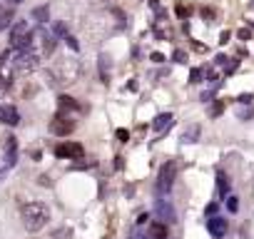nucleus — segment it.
<instances>
[{
	"label": "nucleus",
	"mask_w": 254,
	"mask_h": 239,
	"mask_svg": "<svg viewBox=\"0 0 254 239\" xmlns=\"http://www.w3.org/2000/svg\"><path fill=\"white\" fill-rule=\"evenodd\" d=\"M13 65H15V70H33V67H38V55H33L28 50H20L18 58L13 60Z\"/></svg>",
	"instance_id": "423d86ee"
},
{
	"label": "nucleus",
	"mask_w": 254,
	"mask_h": 239,
	"mask_svg": "<svg viewBox=\"0 0 254 239\" xmlns=\"http://www.w3.org/2000/svg\"><path fill=\"white\" fill-rule=\"evenodd\" d=\"M252 115H254V110H252V107H247V110H239V112H237V117H239V120H249Z\"/></svg>",
	"instance_id": "412c9836"
},
{
	"label": "nucleus",
	"mask_w": 254,
	"mask_h": 239,
	"mask_svg": "<svg viewBox=\"0 0 254 239\" xmlns=\"http://www.w3.org/2000/svg\"><path fill=\"white\" fill-rule=\"evenodd\" d=\"M172 122H175V117H172L170 112H162V115H157V117H155L152 127H155L157 132H165V130H170V127H172Z\"/></svg>",
	"instance_id": "9b49d317"
},
{
	"label": "nucleus",
	"mask_w": 254,
	"mask_h": 239,
	"mask_svg": "<svg viewBox=\"0 0 254 239\" xmlns=\"http://www.w3.org/2000/svg\"><path fill=\"white\" fill-rule=\"evenodd\" d=\"M202 77H204V70H199V67H194L192 72H190V82H202Z\"/></svg>",
	"instance_id": "6ab92c4d"
},
{
	"label": "nucleus",
	"mask_w": 254,
	"mask_h": 239,
	"mask_svg": "<svg viewBox=\"0 0 254 239\" xmlns=\"http://www.w3.org/2000/svg\"><path fill=\"white\" fill-rule=\"evenodd\" d=\"M65 40H67V45H70L72 50H80V45H77V40H75L72 35H65Z\"/></svg>",
	"instance_id": "cd10ccee"
},
{
	"label": "nucleus",
	"mask_w": 254,
	"mask_h": 239,
	"mask_svg": "<svg viewBox=\"0 0 254 239\" xmlns=\"http://www.w3.org/2000/svg\"><path fill=\"white\" fill-rule=\"evenodd\" d=\"M13 23V10H0V30H5Z\"/></svg>",
	"instance_id": "a211bd4d"
},
{
	"label": "nucleus",
	"mask_w": 254,
	"mask_h": 239,
	"mask_svg": "<svg viewBox=\"0 0 254 239\" xmlns=\"http://www.w3.org/2000/svg\"><path fill=\"white\" fill-rule=\"evenodd\" d=\"M33 18H35L38 23H48V18H50V10H48V5H40V8H35V10H33Z\"/></svg>",
	"instance_id": "f3484780"
},
{
	"label": "nucleus",
	"mask_w": 254,
	"mask_h": 239,
	"mask_svg": "<svg viewBox=\"0 0 254 239\" xmlns=\"http://www.w3.org/2000/svg\"><path fill=\"white\" fill-rule=\"evenodd\" d=\"M229 187H232V182H229V177L224 175V172H217V194L224 199L227 194H229Z\"/></svg>",
	"instance_id": "ddd939ff"
},
{
	"label": "nucleus",
	"mask_w": 254,
	"mask_h": 239,
	"mask_svg": "<svg viewBox=\"0 0 254 239\" xmlns=\"http://www.w3.org/2000/svg\"><path fill=\"white\" fill-rule=\"evenodd\" d=\"M202 15H204V18H214V10H207V8H204V10H202Z\"/></svg>",
	"instance_id": "473e14b6"
},
{
	"label": "nucleus",
	"mask_w": 254,
	"mask_h": 239,
	"mask_svg": "<svg viewBox=\"0 0 254 239\" xmlns=\"http://www.w3.org/2000/svg\"><path fill=\"white\" fill-rule=\"evenodd\" d=\"M72 130H75V122H72L70 117H65V115H55V117H53V122H50V132H53V135L67 137Z\"/></svg>",
	"instance_id": "39448f33"
},
{
	"label": "nucleus",
	"mask_w": 254,
	"mask_h": 239,
	"mask_svg": "<svg viewBox=\"0 0 254 239\" xmlns=\"http://www.w3.org/2000/svg\"><path fill=\"white\" fill-rule=\"evenodd\" d=\"M3 80H5V77H3ZM0 85H3V82H0Z\"/></svg>",
	"instance_id": "c9c22d12"
},
{
	"label": "nucleus",
	"mask_w": 254,
	"mask_h": 239,
	"mask_svg": "<svg viewBox=\"0 0 254 239\" xmlns=\"http://www.w3.org/2000/svg\"><path fill=\"white\" fill-rule=\"evenodd\" d=\"M224 199H227V209H229V212H237V209H239L237 197H224Z\"/></svg>",
	"instance_id": "aec40b11"
},
{
	"label": "nucleus",
	"mask_w": 254,
	"mask_h": 239,
	"mask_svg": "<svg viewBox=\"0 0 254 239\" xmlns=\"http://www.w3.org/2000/svg\"><path fill=\"white\" fill-rule=\"evenodd\" d=\"M0 122L15 127V125L20 122V112H18L13 105H3V107H0Z\"/></svg>",
	"instance_id": "0eeeda50"
},
{
	"label": "nucleus",
	"mask_w": 254,
	"mask_h": 239,
	"mask_svg": "<svg viewBox=\"0 0 254 239\" xmlns=\"http://www.w3.org/2000/svg\"><path fill=\"white\" fill-rule=\"evenodd\" d=\"M55 35H65V25L63 23H55Z\"/></svg>",
	"instance_id": "c756f323"
},
{
	"label": "nucleus",
	"mask_w": 254,
	"mask_h": 239,
	"mask_svg": "<svg viewBox=\"0 0 254 239\" xmlns=\"http://www.w3.org/2000/svg\"><path fill=\"white\" fill-rule=\"evenodd\" d=\"M175 177H177V162L167 160V162L162 165L160 177H157V184H155V189H157V194H160V197L170 194V189H172V184H175Z\"/></svg>",
	"instance_id": "f03ea898"
},
{
	"label": "nucleus",
	"mask_w": 254,
	"mask_h": 239,
	"mask_svg": "<svg viewBox=\"0 0 254 239\" xmlns=\"http://www.w3.org/2000/svg\"><path fill=\"white\" fill-rule=\"evenodd\" d=\"M50 219V209L43 202H28L23 207V224L28 232H40Z\"/></svg>",
	"instance_id": "f257e3e1"
},
{
	"label": "nucleus",
	"mask_w": 254,
	"mask_h": 239,
	"mask_svg": "<svg viewBox=\"0 0 254 239\" xmlns=\"http://www.w3.org/2000/svg\"><path fill=\"white\" fill-rule=\"evenodd\" d=\"M8 3H10V5H20V3H23V0H8Z\"/></svg>",
	"instance_id": "f704fd0d"
},
{
	"label": "nucleus",
	"mask_w": 254,
	"mask_h": 239,
	"mask_svg": "<svg viewBox=\"0 0 254 239\" xmlns=\"http://www.w3.org/2000/svg\"><path fill=\"white\" fill-rule=\"evenodd\" d=\"M214 212H217V204H214V202H212V204H207V214H214Z\"/></svg>",
	"instance_id": "2f4dec72"
},
{
	"label": "nucleus",
	"mask_w": 254,
	"mask_h": 239,
	"mask_svg": "<svg viewBox=\"0 0 254 239\" xmlns=\"http://www.w3.org/2000/svg\"><path fill=\"white\" fill-rule=\"evenodd\" d=\"M115 135H117V140H120V142H127V140H130V132H127V130H122V127H120Z\"/></svg>",
	"instance_id": "4be33fe9"
},
{
	"label": "nucleus",
	"mask_w": 254,
	"mask_h": 239,
	"mask_svg": "<svg viewBox=\"0 0 254 239\" xmlns=\"http://www.w3.org/2000/svg\"><path fill=\"white\" fill-rule=\"evenodd\" d=\"M55 155L63 157V160H82L85 150H82L80 142H60V145L55 147Z\"/></svg>",
	"instance_id": "20e7f679"
},
{
	"label": "nucleus",
	"mask_w": 254,
	"mask_h": 239,
	"mask_svg": "<svg viewBox=\"0 0 254 239\" xmlns=\"http://www.w3.org/2000/svg\"><path fill=\"white\" fill-rule=\"evenodd\" d=\"M207 229L214 239H222L227 234V219L224 217H212V219H207Z\"/></svg>",
	"instance_id": "6e6552de"
},
{
	"label": "nucleus",
	"mask_w": 254,
	"mask_h": 239,
	"mask_svg": "<svg viewBox=\"0 0 254 239\" xmlns=\"http://www.w3.org/2000/svg\"><path fill=\"white\" fill-rule=\"evenodd\" d=\"M150 237H152V239H167V237H170L167 224H165V222H152V224H150Z\"/></svg>",
	"instance_id": "f8f14e48"
},
{
	"label": "nucleus",
	"mask_w": 254,
	"mask_h": 239,
	"mask_svg": "<svg viewBox=\"0 0 254 239\" xmlns=\"http://www.w3.org/2000/svg\"><path fill=\"white\" fill-rule=\"evenodd\" d=\"M177 13H180V15H182V18H185V15H190V8H187V10H185V5H180V8H177Z\"/></svg>",
	"instance_id": "7c9ffc66"
},
{
	"label": "nucleus",
	"mask_w": 254,
	"mask_h": 239,
	"mask_svg": "<svg viewBox=\"0 0 254 239\" xmlns=\"http://www.w3.org/2000/svg\"><path fill=\"white\" fill-rule=\"evenodd\" d=\"M175 62H187V55H185V50H175Z\"/></svg>",
	"instance_id": "5701e85b"
},
{
	"label": "nucleus",
	"mask_w": 254,
	"mask_h": 239,
	"mask_svg": "<svg viewBox=\"0 0 254 239\" xmlns=\"http://www.w3.org/2000/svg\"><path fill=\"white\" fill-rule=\"evenodd\" d=\"M237 38H239V40H249V38H252V33H249L247 28H242V30L237 33Z\"/></svg>",
	"instance_id": "a878e982"
},
{
	"label": "nucleus",
	"mask_w": 254,
	"mask_h": 239,
	"mask_svg": "<svg viewBox=\"0 0 254 239\" xmlns=\"http://www.w3.org/2000/svg\"><path fill=\"white\" fill-rule=\"evenodd\" d=\"M222 110H224V102H222V100H217V102H214V107H212V115L217 117V115H222Z\"/></svg>",
	"instance_id": "393cba45"
},
{
	"label": "nucleus",
	"mask_w": 254,
	"mask_h": 239,
	"mask_svg": "<svg viewBox=\"0 0 254 239\" xmlns=\"http://www.w3.org/2000/svg\"><path fill=\"white\" fill-rule=\"evenodd\" d=\"M199 135H202V127H199V125H190V127L182 132V142H185V145H187V142H197Z\"/></svg>",
	"instance_id": "4468645a"
},
{
	"label": "nucleus",
	"mask_w": 254,
	"mask_h": 239,
	"mask_svg": "<svg viewBox=\"0 0 254 239\" xmlns=\"http://www.w3.org/2000/svg\"><path fill=\"white\" fill-rule=\"evenodd\" d=\"M157 217H160L165 224H172V222L177 219V214H175V207H172L170 202H165V199H157Z\"/></svg>",
	"instance_id": "1a4fd4ad"
},
{
	"label": "nucleus",
	"mask_w": 254,
	"mask_h": 239,
	"mask_svg": "<svg viewBox=\"0 0 254 239\" xmlns=\"http://www.w3.org/2000/svg\"><path fill=\"white\" fill-rule=\"evenodd\" d=\"M10 45H13L15 50H28V48L33 45V33H30V28H28V23H25V20H18V23L13 25Z\"/></svg>",
	"instance_id": "7ed1b4c3"
},
{
	"label": "nucleus",
	"mask_w": 254,
	"mask_h": 239,
	"mask_svg": "<svg viewBox=\"0 0 254 239\" xmlns=\"http://www.w3.org/2000/svg\"><path fill=\"white\" fill-rule=\"evenodd\" d=\"M58 102H60V107H63V110H80V105H77L70 95H60V97H58Z\"/></svg>",
	"instance_id": "dca6fc26"
},
{
	"label": "nucleus",
	"mask_w": 254,
	"mask_h": 239,
	"mask_svg": "<svg viewBox=\"0 0 254 239\" xmlns=\"http://www.w3.org/2000/svg\"><path fill=\"white\" fill-rule=\"evenodd\" d=\"M100 77H102V82L110 80V58L107 55H100Z\"/></svg>",
	"instance_id": "2eb2a0df"
},
{
	"label": "nucleus",
	"mask_w": 254,
	"mask_h": 239,
	"mask_svg": "<svg viewBox=\"0 0 254 239\" xmlns=\"http://www.w3.org/2000/svg\"><path fill=\"white\" fill-rule=\"evenodd\" d=\"M237 100H239V102H242V105H249V102H252V100H254V95H252V92H244V95H239V97H237Z\"/></svg>",
	"instance_id": "b1692460"
},
{
	"label": "nucleus",
	"mask_w": 254,
	"mask_h": 239,
	"mask_svg": "<svg viewBox=\"0 0 254 239\" xmlns=\"http://www.w3.org/2000/svg\"><path fill=\"white\" fill-rule=\"evenodd\" d=\"M150 60H152V62H165V55H162V53H152Z\"/></svg>",
	"instance_id": "c85d7f7f"
},
{
	"label": "nucleus",
	"mask_w": 254,
	"mask_h": 239,
	"mask_svg": "<svg viewBox=\"0 0 254 239\" xmlns=\"http://www.w3.org/2000/svg\"><path fill=\"white\" fill-rule=\"evenodd\" d=\"M5 160H8V167H13L18 162V140L15 137H5Z\"/></svg>",
	"instance_id": "9d476101"
},
{
	"label": "nucleus",
	"mask_w": 254,
	"mask_h": 239,
	"mask_svg": "<svg viewBox=\"0 0 254 239\" xmlns=\"http://www.w3.org/2000/svg\"><path fill=\"white\" fill-rule=\"evenodd\" d=\"M229 38H232V33H229V30H222V35H219V45H227Z\"/></svg>",
	"instance_id": "bb28decb"
},
{
	"label": "nucleus",
	"mask_w": 254,
	"mask_h": 239,
	"mask_svg": "<svg viewBox=\"0 0 254 239\" xmlns=\"http://www.w3.org/2000/svg\"><path fill=\"white\" fill-rule=\"evenodd\" d=\"M8 170H10V167H5V170H0V182H3V179H5V175H8Z\"/></svg>",
	"instance_id": "72a5a7b5"
}]
</instances>
